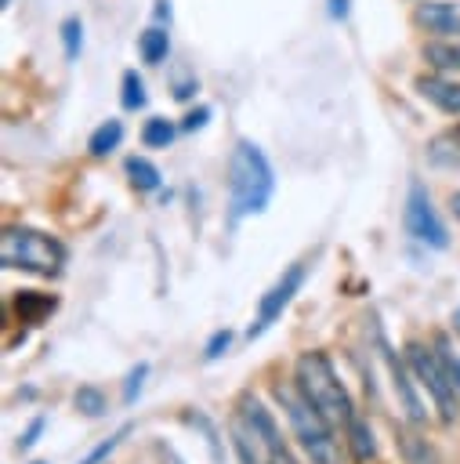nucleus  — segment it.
<instances>
[{
    "label": "nucleus",
    "mask_w": 460,
    "mask_h": 464,
    "mask_svg": "<svg viewBox=\"0 0 460 464\" xmlns=\"http://www.w3.org/2000/svg\"><path fill=\"white\" fill-rule=\"evenodd\" d=\"M272 192H275V170L264 149L250 138H239L228 156V225H239L243 218L268 210Z\"/></svg>",
    "instance_id": "1"
},
{
    "label": "nucleus",
    "mask_w": 460,
    "mask_h": 464,
    "mask_svg": "<svg viewBox=\"0 0 460 464\" xmlns=\"http://www.w3.org/2000/svg\"><path fill=\"white\" fill-rule=\"evenodd\" d=\"M293 384L301 388V395L333 424V428H348V420L355 417L351 395L344 388V381L337 377L333 362L326 352H304L293 366Z\"/></svg>",
    "instance_id": "2"
},
{
    "label": "nucleus",
    "mask_w": 460,
    "mask_h": 464,
    "mask_svg": "<svg viewBox=\"0 0 460 464\" xmlns=\"http://www.w3.org/2000/svg\"><path fill=\"white\" fill-rule=\"evenodd\" d=\"M272 395L279 399L286 420H290V431L293 439L301 442V450L308 453L311 464H340V446H337V428L301 395L297 384H275Z\"/></svg>",
    "instance_id": "3"
},
{
    "label": "nucleus",
    "mask_w": 460,
    "mask_h": 464,
    "mask_svg": "<svg viewBox=\"0 0 460 464\" xmlns=\"http://www.w3.org/2000/svg\"><path fill=\"white\" fill-rule=\"evenodd\" d=\"M65 257H69L65 243L40 232V228H29V225H7L4 228V239H0L4 268H18V272L54 279V276H62Z\"/></svg>",
    "instance_id": "4"
},
{
    "label": "nucleus",
    "mask_w": 460,
    "mask_h": 464,
    "mask_svg": "<svg viewBox=\"0 0 460 464\" xmlns=\"http://www.w3.org/2000/svg\"><path fill=\"white\" fill-rule=\"evenodd\" d=\"M402 355H406V362H409V370H413L420 392H427V399L435 402L438 417H442L446 424H453V420H456L460 395H456L453 381L446 377V366H442L435 344L427 348V344H420V341H406V352H402Z\"/></svg>",
    "instance_id": "5"
},
{
    "label": "nucleus",
    "mask_w": 460,
    "mask_h": 464,
    "mask_svg": "<svg viewBox=\"0 0 460 464\" xmlns=\"http://www.w3.org/2000/svg\"><path fill=\"white\" fill-rule=\"evenodd\" d=\"M402 225H406V236L431 246V250H446L449 246V228L446 221L438 218L435 203H431V192L424 181H409L406 188V207H402Z\"/></svg>",
    "instance_id": "6"
},
{
    "label": "nucleus",
    "mask_w": 460,
    "mask_h": 464,
    "mask_svg": "<svg viewBox=\"0 0 460 464\" xmlns=\"http://www.w3.org/2000/svg\"><path fill=\"white\" fill-rule=\"evenodd\" d=\"M304 276H308V268H304V261H293L264 294H261V301H257V315H254V323L246 326V341H257L268 326H275L279 319H283V312L290 308V301L301 294V286H304Z\"/></svg>",
    "instance_id": "7"
},
{
    "label": "nucleus",
    "mask_w": 460,
    "mask_h": 464,
    "mask_svg": "<svg viewBox=\"0 0 460 464\" xmlns=\"http://www.w3.org/2000/svg\"><path fill=\"white\" fill-rule=\"evenodd\" d=\"M235 413H243V420L264 439V446L272 450V457H275V464H297V457H293V450H290V442L283 439V428H279V420L272 417V410L257 399V395H243L239 399V406H235Z\"/></svg>",
    "instance_id": "8"
},
{
    "label": "nucleus",
    "mask_w": 460,
    "mask_h": 464,
    "mask_svg": "<svg viewBox=\"0 0 460 464\" xmlns=\"http://www.w3.org/2000/svg\"><path fill=\"white\" fill-rule=\"evenodd\" d=\"M380 352H384V359H388L391 388H395V395H398V402H402V410H406L409 424H424V420H427V410H424V399H420V392H417L420 384H417V377H413V370H409L406 355L398 359L384 341H380Z\"/></svg>",
    "instance_id": "9"
},
{
    "label": "nucleus",
    "mask_w": 460,
    "mask_h": 464,
    "mask_svg": "<svg viewBox=\"0 0 460 464\" xmlns=\"http://www.w3.org/2000/svg\"><path fill=\"white\" fill-rule=\"evenodd\" d=\"M228 435H232V450H235L239 464H275L272 450H268L264 439L243 420V413H232V420H228Z\"/></svg>",
    "instance_id": "10"
},
{
    "label": "nucleus",
    "mask_w": 460,
    "mask_h": 464,
    "mask_svg": "<svg viewBox=\"0 0 460 464\" xmlns=\"http://www.w3.org/2000/svg\"><path fill=\"white\" fill-rule=\"evenodd\" d=\"M413 22L427 33H460V7L456 4H442V0H424L413 11Z\"/></svg>",
    "instance_id": "11"
},
{
    "label": "nucleus",
    "mask_w": 460,
    "mask_h": 464,
    "mask_svg": "<svg viewBox=\"0 0 460 464\" xmlns=\"http://www.w3.org/2000/svg\"><path fill=\"white\" fill-rule=\"evenodd\" d=\"M417 91L435 109H442L449 116H460V83L456 80H446V76H417Z\"/></svg>",
    "instance_id": "12"
},
{
    "label": "nucleus",
    "mask_w": 460,
    "mask_h": 464,
    "mask_svg": "<svg viewBox=\"0 0 460 464\" xmlns=\"http://www.w3.org/2000/svg\"><path fill=\"white\" fill-rule=\"evenodd\" d=\"M54 308H58L54 294H40V290H18L14 294V315L25 326H40Z\"/></svg>",
    "instance_id": "13"
},
{
    "label": "nucleus",
    "mask_w": 460,
    "mask_h": 464,
    "mask_svg": "<svg viewBox=\"0 0 460 464\" xmlns=\"http://www.w3.org/2000/svg\"><path fill=\"white\" fill-rule=\"evenodd\" d=\"M344 439H348V450H351V460L355 464H369L377 460V439H373V428L366 417H351L348 428H344Z\"/></svg>",
    "instance_id": "14"
},
{
    "label": "nucleus",
    "mask_w": 460,
    "mask_h": 464,
    "mask_svg": "<svg viewBox=\"0 0 460 464\" xmlns=\"http://www.w3.org/2000/svg\"><path fill=\"white\" fill-rule=\"evenodd\" d=\"M424 62L438 72H460V40H427L424 44Z\"/></svg>",
    "instance_id": "15"
},
{
    "label": "nucleus",
    "mask_w": 460,
    "mask_h": 464,
    "mask_svg": "<svg viewBox=\"0 0 460 464\" xmlns=\"http://www.w3.org/2000/svg\"><path fill=\"white\" fill-rule=\"evenodd\" d=\"M138 51H141V62L149 65H163L167 54H170V36L163 25H149L141 36H138Z\"/></svg>",
    "instance_id": "16"
},
{
    "label": "nucleus",
    "mask_w": 460,
    "mask_h": 464,
    "mask_svg": "<svg viewBox=\"0 0 460 464\" xmlns=\"http://www.w3.org/2000/svg\"><path fill=\"white\" fill-rule=\"evenodd\" d=\"M120 141H123V120H105V123H98V127L91 130L87 152L101 160V156H109L112 149H120Z\"/></svg>",
    "instance_id": "17"
},
{
    "label": "nucleus",
    "mask_w": 460,
    "mask_h": 464,
    "mask_svg": "<svg viewBox=\"0 0 460 464\" xmlns=\"http://www.w3.org/2000/svg\"><path fill=\"white\" fill-rule=\"evenodd\" d=\"M123 170H127V178H130V185H134L138 192H156V188H159V167H156L152 160H145V156H127Z\"/></svg>",
    "instance_id": "18"
},
{
    "label": "nucleus",
    "mask_w": 460,
    "mask_h": 464,
    "mask_svg": "<svg viewBox=\"0 0 460 464\" xmlns=\"http://www.w3.org/2000/svg\"><path fill=\"white\" fill-rule=\"evenodd\" d=\"M72 406H76L83 417H91V420H98V417L109 413V399H105V392H101L98 384H80V388L72 392Z\"/></svg>",
    "instance_id": "19"
},
{
    "label": "nucleus",
    "mask_w": 460,
    "mask_h": 464,
    "mask_svg": "<svg viewBox=\"0 0 460 464\" xmlns=\"http://www.w3.org/2000/svg\"><path fill=\"white\" fill-rule=\"evenodd\" d=\"M120 105L127 112H138L149 105V91H145V80L138 76V69H127L123 80H120Z\"/></svg>",
    "instance_id": "20"
},
{
    "label": "nucleus",
    "mask_w": 460,
    "mask_h": 464,
    "mask_svg": "<svg viewBox=\"0 0 460 464\" xmlns=\"http://www.w3.org/2000/svg\"><path fill=\"white\" fill-rule=\"evenodd\" d=\"M174 138H177V127L167 116H149L145 127H141V145L145 149H167Z\"/></svg>",
    "instance_id": "21"
},
{
    "label": "nucleus",
    "mask_w": 460,
    "mask_h": 464,
    "mask_svg": "<svg viewBox=\"0 0 460 464\" xmlns=\"http://www.w3.org/2000/svg\"><path fill=\"white\" fill-rule=\"evenodd\" d=\"M398 446H402V457H406V464H438V453H435V446H427V439H420V435H409V431H402V435H398Z\"/></svg>",
    "instance_id": "22"
},
{
    "label": "nucleus",
    "mask_w": 460,
    "mask_h": 464,
    "mask_svg": "<svg viewBox=\"0 0 460 464\" xmlns=\"http://www.w3.org/2000/svg\"><path fill=\"white\" fill-rule=\"evenodd\" d=\"M435 352H438V359H442V366H446V377L453 381V388H456V395H460V348L449 341V334H438V337H435Z\"/></svg>",
    "instance_id": "23"
},
{
    "label": "nucleus",
    "mask_w": 460,
    "mask_h": 464,
    "mask_svg": "<svg viewBox=\"0 0 460 464\" xmlns=\"http://www.w3.org/2000/svg\"><path fill=\"white\" fill-rule=\"evenodd\" d=\"M130 431H134V424H120V428H116L109 439H101V442H98V446H94V450H91V453H87L80 464H101V460H109V457H112V450H116V446H120V442H123Z\"/></svg>",
    "instance_id": "24"
},
{
    "label": "nucleus",
    "mask_w": 460,
    "mask_h": 464,
    "mask_svg": "<svg viewBox=\"0 0 460 464\" xmlns=\"http://www.w3.org/2000/svg\"><path fill=\"white\" fill-rule=\"evenodd\" d=\"M62 47H65V58L76 62L80 51H83V22L80 18H65L62 22Z\"/></svg>",
    "instance_id": "25"
},
{
    "label": "nucleus",
    "mask_w": 460,
    "mask_h": 464,
    "mask_svg": "<svg viewBox=\"0 0 460 464\" xmlns=\"http://www.w3.org/2000/svg\"><path fill=\"white\" fill-rule=\"evenodd\" d=\"M145 377H149V362H138V366H130V370H127V381H123V402H127V406H134V402H138Z\"/></svg>",
    "instance_id": "26"
},
{
    "label": "nucleus",
    "mask_w": 460,
    "mask_h": 464,
    "mask_svg": "<svg viewBox=\"0 0 460 464\" xmlns=\"http://www.w3.org/2000/svg\"><path fill=\"white\" fill-rule=\"evenodd\" d=\"M228 348H232V330H214V334L206 337V344H203V359H206V362H217Z\"/></svg>",
    "instance_id": "27"
},
{
    "label": "nucleus",
    "mask_w": 460,
    "mask_h": 464,
    "mask_svg": "<svg viewBox=\"0 0 460 464\" xmlns=\"http://www.w3.org/2000/svg\"><path fill=\"white\" fill-rule=\"evenodd\" d=\"M43 428H47V417H43V413H36V417L29 420V428H25L22 435H18V450H22V453H25V450H33V446L40 442Z\"/></svg>",
    "instance_id": "28"
},
{
    "label": "nucleus",
    "mask_w": 460,
    "mask_h": 464,
    "mask_svg": "<svg viewBox=\"0 0 460 464\" xmlns=\"http://www.w3.org/2000/svg\"><path fill=\"white\" fill-rule=\"evenodd\" d=\"M206 120H210V109H206V105L188 109V112H185V120H181V130H203V127H206Z\"/></svg>",
    "instance_id": "29"
},
{
    "label": "nucleus",
    "mask_w": 460,
    "mask_h": 464,
    "mask_svg": "<svg viewBox=\"0 0 460 464\" xmlns=\"http://www.w3.org/2000/svg\"><path fill=\"white\" fill-rule=\"evenodd\" d=\"M326 11H330V18H348L351 14V0H326Z\"/></svg>",
    "instance_id": "30"
},
{
    "label": "nucleus",
    "mask_w": 460,
    "mask_h": 464,
    "mask_svg": "<svg viewBox=\"0 0 460 464\" xmlns=\"http://www.w3.org/2000/svg\"><path fill=\"white\" fill-rule=\"evenodd\" d=\"M192 91H196V80H181V83L174 87V98H181V102H185V98H192Z\"/></svg>",
    "instance_id": "31"
},
{
    "label": "nucleus",
    "mask_w": 460,
    "mask_h": 464,
    "mask_svg": "<svg viewBox=\"0 0 460 464\" xmlns=\"http://www.w3.org/2000/svg\"><path fill=\"white\" fill-rule=\"evenodd\" d=\"M156 450H159V457H163V464H185V460H181V457H177V453H174L170 446H163V442H159Z\"/></svg>",
    "instance_id": "32"
},
{
    "label": "nucleus",
    "mask_w": 460,
    "mask_h": 464,
    "mask_svg": "<svg viewBox=\"0 0 460 464\" xmlns=\"http://www.w3.org/2000/svg\"><path fill=\"white\" fill-rule=\"evenodd\" d=\"M156 18H170V0H156Z\"/></svg>",
    "instance_id": "33"
},
{
    "label": "nucleus",
    "mask_w": 460,
    "mask_h": 464,
    "mask_svg": "<svg viewBox=\"0 0 460 464\" xmlns=\"http://www.w3.org/2000/svg\"><path fill=\"white\" fill-rule=\"evenodd\" d=\"M449 210H453V218L460 221V192H449Z\"/></svg>",
    "instance_id": "34"
},
{
    "label": "nucleus",
    "mask_w": 460,
    "mask_h": 464,
    "mask_svg": "<svg viewBox=\"0 0 460 464\" xmlns=\"http://www.w3.org/2000/svg\"><path fill=\"white\" fill-rule=\"evenodd\" d=\"M453 326H456V334H460V312H456V315H453Z\"/></svg>",
    "instance_id": "35"
},
{
    "label": "nucleus",
    "mask_w": 460,
    "mask_h": 464,
    "mask_svg": "<svg viewBox=\"0 0 460 464\" xmlns=\"http://www.w3.org/2000/svg\"><path fill=\"white\" fill-rule=\"evenodd\" d=\"M453 138H456V141H460V127H456V130H453Z\"/></svg>",
    "instance_id": "36"
},
{
    "label": "nucleus",
    "mask_w": 460,
    "mask_h": 464,
    "mask_svg": "<svg viewBox=\"0 0 460 464\" xmlns=\"http://www.w3.org/2000/svg\"><path fill=\"white\" fill-rule=\"evenodd\" d=\"M33 464H47V460H33Z\"/></svg>",
    "instance_id": "37"
},
{
    "label": "nucleus",
    "mask_w": 460,
    "mask_h": 464,
    "mask_svg": "<svg viewBox=\"0 0 460 464\" xmlns=\"http://www.w3.org/2000/svg\"><path fill=\"white\" fill-rule=\"evenodd\" d=\"M7 4H11V0H4V7H7Z\"/></svg>",
    "instance_id": "38"
}]
</instances>
